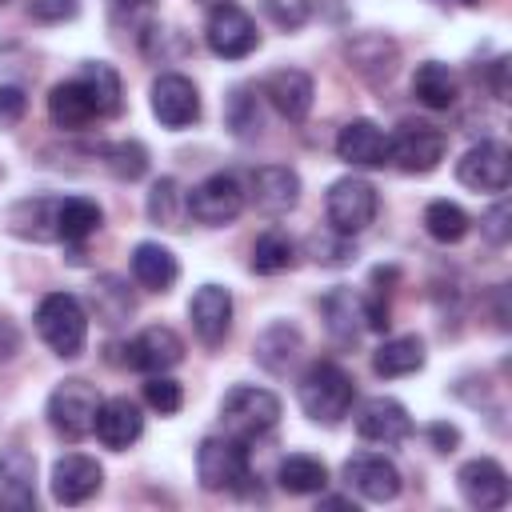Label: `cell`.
Listing matches in <instances>:
<instances>
[{"label":"cell","mask_w":512,"mask_h":512,"mask_svg":"<svg viewBox=\"0 0 512 512\" xmlns=\"http://www.w3.org/2000/svg\"><path fill=\"white\" fill-rule=\"evenodd\" d=\"M296 396H300V408H304L308 420H316V424H340V420L352 412L356 384H352V376H348L340 364L316 360V364H308V372L300 376Z\"/></svg>","instance_id":"6da1fadb"},{"label":"cell","mask_w":512,"mask_h":512,"mask_svg":"<svg viewBox=\"0 0 512 512\" xmlns=\"http://www.w3.org/2000/svg\"><path fill=\"white\" fill-rule=\"evenodd\" d=\"M36 332L40 340L60 356V360H72L84 352V340H88V316H84V304L72 296V292H48L36 308Z\"/></svg>","instance_id":"7a4b0ae2"},{"label":"cell","mask_w":512,"mask_h":512,"mask_svg":"<svg viewBox=\"0 0 512 512\" xmlns=\"http://www.w3.org/2000/svg\"><path fill=\"white\" fill-rule=\"evenodd\" d=\"M196 476L200 488L208 492H240L252 480V464H248V448L236 436H208L196 448Z\"/></svg>","instance_id":"3957f363"},{"label":"cell","mask_w":512,"mask_h":512,"mask_svg":"<svg viewBox=\"0 0 512 512\" xmlns=\"http://www.w3.org/2000/svg\"><path fill=\"white\" fill-rule=\"evenodd\" d=\"M276 420H280V400H276L268 388L236 384V388L220 400V424H224V432L236 436V440L264 436L268 428H276Z\"/></svg>","instance_id":"277c9868"},{"label":"cell","mask_w":512,"mask_h":512,"mask_svg":"<svg viewBox=\"0 0 512 512\" xmlns=\"http://www.w3.org/2000/svg\"><path fill=\"white\" fill-rule=\"evenodd\" d=\"M96 412H100V392L80 376L56 384L48 396V424L72 444L96 428Z\"/></svg>","instance_id":"5b68a950"},{"label":"cell","mask_w":512,"mask_h":512,"mask_svg":"<svg viewBox=\"0 0 512 512\" xmlns=\"http://www.w3.org/2000/svg\"><path fill=\"white\" fill-rule=\"evenodd\" d=\"M444 152H448V136L436 124H400L396 136H388V164L412 176L440 168Z\"/></svg>","instance_id":"8992f818"},{"label":"cell","mask_w":512,"mask_h":512,"mask_svg":"<svg viewBox=\"0 0 512 512\" xmlns=\"http://www.w3.org/2000/svg\"><path fill=\"white\" fill-rule=\"evenodd\" d=\"M324 208H328V224H332L336 232L356 236V232H364V228L376 220L380 196H376V188H372L364 176H344V180H336V184L328 188Z\"/></svg>","instance_id":"52a82bcc"},{"label":"cell","mask_w":512,"mask_h":512,"mask_svg":"<svg viewBox=\"0 0 512 512\" xmlns=\"http://www.w3.org/2000/svg\"><path fill=\"white\" fill-rule=\"evenodd\" d=\"M244 208V188L236 176L228 172H212L208 180H200L192 192H188V212L192 220L208 224V228H220V224H232Z\"/></svg>","instance_id":"ba28073f"},{"label":"cell","mask_w":512,"mask_h":512,"mask_svg":"<svg viewBox=\"0 0 512 512\" xmlns=\"http://www.w3.org/2000/svg\"><path fill=\"white\" fill-rule=\"evenodd\" d=\"M204 40H208V48H212L220 60H244L248 52H256L260 32H256V20H252L244 8L220 4V8H212V16H208Z\"/></svg>","instance_id":"9c48e42d"},{"label":"cell","mask_w":512,"mask_h":512,"mask_svg":"<svg viewBox=\"0 0 512 512\" xmlns=\"http://www.w3.org/2000/svg\"><path fill=\"white\" fill-rule=\"evenodd\" d=\"M456 180L472 192H504L512 180V152L500 140H480L460 156Z\"/></svg>","instance_id":"30bf717a"},{"label":"cell","mask_w":512,"mask_h":512,"mask_svg":"<svg viewBox=\"0 0 512 512\" xmlns=\"http://www.w3.org/2000/svg\"><path fill=\"white\" fill-rule=\"evenodd\" d=\"M152 116L164 128H188L200 120V92L188 76L164 72L152 80Z\"/></svg>","instance_id":"8fae6325"},{"label":"cell","mask_w":512,"mask_h":512,"mask_svg":"<svg viewBox=\"0 0 512 512\" xmlns=\"http://www.w3.org/2000/svg\"><path fill=\"white\" fill-rule=\"evenodd\" d=\"M456 488H460V496H464L472 508H480V512H492V508H504V504H508V472H504V464L492 460V456H476V460L460 464Z\"/></svg>","instance_id":"7c38bea8"},{"label":"cell","mask_w":512,"mask_h":512,"mask_svg":"<svg viewBox=\"0 0 512 512\" xmlns=\"http://www.w3.org/2000/svg\"><path fill=\"white\" fill-rule=\"evenodd\" d=\"M188 320H192V332L204 348H220L228 328H232V296L228 288L220 284H200L188 300Z\"/></svg>","instance_id":"4fadbf2b"},{"label":"cell","mask_w":512,"mask_h":512,"mask_svg":"<svg viewBox=\"0 0 512 512\" xmlns=\"http://www.w3.org/2000/svg\"><path fill=\"white\" fill-rule=\"evenodd\" d=\"M356 432H360V440H368V444H400V440L412 436V416H408V408H404L400 400H392V396H372V400H364L360 412H356Z\"/></svg>","instance_id":"5bb4252c"},{"label":"cell","mask_w":512,"mask_h":512,"mask_svg":"<svg viewBox=\"0 0 512 512\" xmlns=\"http://www.w3.org/2000/svg\"><path fill=\"white\" fill-rule=\"evenodd\" d=\"M344 480L348 488H356L364 500L372 504H384V500H396L400 496V468L388 460V456H376V452H360L344 464Z\"/></svg>","instance_id":"9a60e30c"},{"label":"cell","mask_w":512,"mask_h":512,"mask_svg":"<svg viewBox=\"0 0 512 512\" xmlns=\"http://www.w3.org/2000/svg\"><path fill=\"white\" fill-rule=\"evenodd\" d=\"M256 212L264 216H288L300 200V176L288 164H264L252 172V188H248Z\"/></svg>","instance_id":"2e32d148"},{"label":"cell","mask_w":512,"mask_h":512,"mask_svg":"<svg viewBox=\"0 0 512 512\" xmlns=\"http://www.w3.org/2000/svg\"><path fill=\"white\" fill-rule=\"evenodd\" d=\"M100 480H104V468L84 456V452H68L52 464V496L56 504H84L100 492Z\"/></svg>","instance_id":"e0dca14e"},{"label":"cell","mask_w":512,"mask_h":512,"mask_svg":"<svg viewBox=\"0 0 512 512\" xmlns=\"http://www.w3.org/2000/svg\"><path fill=\"white\" fill-rule=\"evenodd\" d=\"M180 360H184V340H180L172 328H164V324L144 328V332L128 344V368L148 372V376L168 372V368H176Z\"/></svg>","instance_id":"ac0fdd59"},{"label":"cell","mask_w":512,"mask_h":512,"mask_svg":"<svg viewBox=\"0 0 512 512\" xmlns=\"http://www.w3.org/2000/svg\"><path fill=\"white\" fill-rule=\"evenodd\" d=\"M336 156L352 168H384L388 164V136L372 120H348L336 136Z\"/></svg>","instance_id":"d6986e66"},{"label":"cell","mask_w":512,"mask_h":512,"mask_svg":"<svg viewBox=\"0 0 512 512\" xmlns=\"http://www.w3.org/2000/svg\"><path fill=\"white\" fill-rule=\"evenodd\" d=\"M0 504L12 512H32L36 504V460L24 448L0 452Z\"/></svg>","instance_id":"ffe728a7"},{"label":"cell","mask_w":512,"mask_h":512,"mask_svg":"<svg viewBox=\"0 0 512 512\" xmlns=\"http://www.w3.org/2000/svg\"><path fill=\"white\" fill-rule=\"evenodd\" d=\"M264 96H268V104H272L284 120L300 124V120L312 112L316 88H312V76H308V72H300V68H280V72H272V76L264 80Z\"/></svg>","instance_id":"44dd1931"},{"label":"cell","mask_w":512,"mask_h":512,"mask_svg":"<svg viewBox=\"0 0 512 512\" xmlns=\"http://www.w3.org/2000/svg\"><path fill=\"white\" fill-rule=\"evenodd\" d=\"M92 432L100 436L104 448L124 452L128 444L140 440L144 416H140V408H136L128 396H112V400H100V412H96V428H92Z\"/></svg>","instance_id":"7402d4cb"},{"label":"cell","mask_w":512,"mask_h":512,"mask_svg":"<svg viewBox=\"0 0 512 512\" xmlns=\"http://www.w3.org/2000/svg\"><path fill=\"white\" fill-rule=\"evenodd\" d=\"M300 352H304V340H300V328H292V324H268L260 336H256V344H252V356H256V364L260 368H268L272 376H280V372H288L296 360H300Z\"/></svg>","instance_id":"603a6c76"},{"label":"cell","mask_w":512,"mask_h":512,"mask_svg":"<svg viewBox=\"0 0 512 512\" xmlns=\"http://www.w3.org/2000/svg\"><path fill=\"white\" fill-rule=\"evenodd\" d=\"M344 56H348V64H352L364 80H388V76H392V68H396L400 48H396L388 36L368 32V36L348 40V44H344Z\"/></svg>","instance_id":"cb8c5ba5"},{"label":"cell","mask_w":512,"mask_h":512,"mask_svg":"<svg viewBox=\"0 0 512 512\" xmlns=\"http://www.w3.org/2000/svg\"><path fill=\"white\" fill-rule=\"evenodd\" d=\"M132 276L148 292H168L176 284V276H180V264H176V256L164 244L144 240V244L132 248Z\"/></svg>","instance_id":"d4e9b609"},{"label":"cell","mask_w":512,"mask_h":512,"mask_svg":"<svg viewBox=\"0 0 512 512\" xmlns=\"http://www.w3.org/2000/svg\"><path fill=\"white\" fill-rule=\"evenodd\" d=\"M48 116H52L56 128L76 132V128H84V124L96 120V108H92V100H88V92H84L80 80H64V84H56L48 92Z\"/></svg>","instance_id":"484cf974"},{"label":"cell","mask_w":512,"mask_h":512,"mask_svg":"<svg viewBox=\"0 0 512 512\" xmlns=\"http://www.w3.org/2000/svg\"><path fill=\"white\" fill-rule=\"evenodd\" d=\"M76 80L84 84V92H88L96 116H120V108H124V88H120V76H116L112 64H104V60H88V64L80 68Z\"/></svg>","instance_id":"4316f807"},{"label":"cell","mask_w":512,"mask_h":512,"mask_svg":"<svg viewBox=\"0 0 512 512\" xmlns=\"http://www.w3.org/2000/svg\"><path fill=\"white\" fill-rule=\"evenodd\" d=\"M372 368H376V376H388V380L420 372L424 368V340L420 336H392V340H384L372 352Z\"/></svg>","instance_id":"83f0119b"},{"label":"cell","mask_w":512,"mask_h":512,"mask_svg":"<svg viewBox=\"0 0 512 512\" xmlns=\"http://www.w3.org/2000/svg\"><path fill=\"white\" fill-rule=\"evenodd\" d=\"M412 92H416V100H420L424 108L444 112V108L456 104V76H452L448 64H440V60H424V64L412 72Z\"/></svg>","instance_id":"f1b7e54d"},{"label":"cell","mask_w":512,"mask_h":512,"mask_svg":"<svg viewBox=\"0 0 512 512\" xmlns=\"http://www.w3.org/2000/svg\"><path fill=\"white\" fill-rule=\"evenodd\" d=\"M324 320H328V332L336 344L352 348L360 328H364V308H360V296H352L348 288H336L324 296Z\"/></svg>","instance_id":"f546056e"},{"label":"cell","mask_w":512,"mask_h":512,"mask_svg":"<svg viewBox=\"0 0 512 512\" xmlns=\"http://www.w3.org/2000/svg\"><path fill=\"white\" fill-rule=\"evenodd\" d=\"M276 484L292 496H312V492H324L328 484V468L316 460V456H304V452H292L280 460L276 468Z\"/></svg>","instance_id":"4dcf8cb0"},{"label":"cell","mask_w":512,"mask_h":512,"mask_svg":"<svg viewBox=\"0 0 512 512\" xmlns=\"http://www.w3.org/2000/svg\"><path fill=\"white\" fill-rule=\"evenodd\" d=\"M56 204L60 200H44V196L12 204V212H8L12 232L24 240H52L56 236Z\"/></svg>","instance_id":"1f68e13d"},{"label":"cell","mask_w":512,"mask_h":512,"mask_svg":"<svg viewBox=\"0 0 512 512\" xmlns=\"http://www.w3.org/2000/svg\"><path fill=\"white\" fill-rule=\"evenodd\" d=\"M100 204L96 200H84V196H68L56 204V236L68 240V244H80L88 240L96 228H100Z\"/></svg>","instance_id":"d6a6232c"},{"label":"cell","mask_w":512,"mask_h":512,"mask_svg":"<svg viewBox=\"0 0 512 512\" xmlns=\"http://www.w3.org/2000/svg\"><path fill=\"white\" fill-rule=\"evenodd\" d=\"M468 228H472L468 212H464L460 204H452V200H432V204L424 208V232H428L436 244H456V240L468 236Z\"/></svg>","instance_id":"836d02e7"},{"label":"cell","mask_w":512,"mask_h":512,"mask_svg":"<svg viewBox=\"0 0 512 512\" xmlns=\"http://www.w3.org/2000/svg\"><path fill=\"white\" fill-rule=\"evenodd\" d=\"M184 212H188V196L180 192V184H176L172 176L156 180L152 192H148V220L160 224V228H184V224H180Z\"/></svg>","instance_id":"e575fe53"},{"label":"cell","mask_w":512,"mask_h":512,"mask_svg":"<svg viewBox=\"0 0 512 512\" xmlns=\"http://www.w3.org/2000/svg\"><path fill=\"white\" fill-rule=\"evenodd\" d=\"M92 308H96V320H100V324H120V320H128V312H132V292H128V284L116 280V276H100L96 288H92Z\"/></svg>","instance_id":"d590c367"},{"label":"cell","mask_w":512,"mask_h":512,"mask_svg":"<svg viewBox=\"0 0 512 512\" xmlns=\"http://www.w3.org/2000/svg\"><path fill=\"white\" fill-rule=\"evenodd\" d=\"M292 256H296V248H292V240L284 236V232H264V236H256V244H252V272H260V276H276V272H284L288 264H292Z\"/></svg>","instance_id":"8d00e7d4"},{"label":"cell","mask_w":512,"mask_h":512,"mask_svg":"<svg viewBox=\"0 0 512 512\" xmlns=\"http://www.w3.org/2000/svg\"><path fill=\"white\" fill-rule=\"evenodd\" d=\"M108 24L116 32L148 36L156 28V0H108Z\"/></svg>","instance_id":"74e56055"},{"label":"cell","mask_w":512,"mask_h":512,"mask_svg":"<svg viewBox=\"0 0 512 512\" xmlns=\"http://www.w3.org/2000/svg\"><path fill=\"white\" fill-rule=\"evenodd\" d=\"M104 164L116 180H140L148 172V148L140 140H116L104 148Z\"/></svg>","instance_id":"f35d334b"},{"label":"cell","mask_w":512,"mask_h":512,"mask_svg":"<svg viewBox=\"0 0 512 512\" xmlns=\"http://www.w3.org/2000/svg\"><path fill=\"white\" fill-rule=\"evenodd\" d=\"M224 120H228V128L236 136H256L260 132V100H256V92L244 88V84L232 88L228 108H224Z\"/></svg>","instance_id":"ab89813d"},{"label":"cell","mask_w":512,"mask_h":512,"mask_svg":"<svg viewBox=\"0 0 512 512\" xmlns=\"http://www.w3.org/2000/svg\"><path fill=\"white\" fill-rule=\"evenodd\" d=\"M308 252H312L316 264H332V268H340V264H348V260L356 256L352 236H344V232H336V228L312 232V236H308Z\"/></svg>","instance_id":"60d3db41"},{"label":"cell","mask_w":512,"mask_h":512,"mask_svg":"<svg viewBox=\"0 0 512 512\" xmlns=\"http://www.w3.org/2000/svg\"><path fill=\"white\" fill-rule=\"evenodd\" d=\"M144 400H148V408H152V412L172 416V412H180V404H184V388H180L172 376L156 372V376H148V380H144Z\"/></svg>","instance_id":"b9f144b4"},{"label":"cell","mask_w":512,"mask_h":512,"mask_svg":"<svg viewBox=\"0 0 512 512\" xmlns=\"http://www.w3.org/2000/svg\"><path fill=\"white\" fill-rule=\"evenodd\" d=\"M264 12H268V20L276 28L292 32L312 16V0H264Z\"/></svg>","instance_id":"7bdbcfd3"},{"label":"cell","mask_w":512,"mask_h":512,"mask_svg":"<svg viewBox=\"0 0 512 512\" xmlns=\"http://www.w3.org/2000/svg\"><path fill=\"white\" fill-rule=\"evenodd\" d=\"M480 232H484V240L488 244H508V236H512V208H508V200H496L484 216H480Z\"/></svg>","instance_id":"ee69618b"},{"label":"cell","mask_w":512,"mask_h":512,"mask_svg":"<svg viewBox=\"0 0 512 512\" xmlns=\"http://www.w3.org/2000/svg\"><path fill=\"white\" fill-rule=\"evenodd\" d=\"M80 12V0H28V16L40 24H60Z\"/></svg>","instance_id":"f6af8a7d"},{"label":"cell","mask_w":512,"mask_h":512,"mask_svg":"<svg viewBox=\"0 0 512 512\" xmlns=\"http://www.w3.org/2000/svg\"><path fill=\"white\" fill-rule=\"evenodd\" d=\"M24 112H28V96H24V88H16V84H0V128L20 124Z\"/></svg>","instance_id":"bcb514c9"},{"label":"cell","mask_w":512,"mask_h":512,"mask_svg":"<svg viewBox=\"0 0 512 512\" xmlns=\"http://www.w3.org/2000/svg\"><path fill=\"white\" fill-rule=\"evenodd\" d=\"M428 432H432V440H436V448H440V452H452V444L460 440V432H456V428H448V424H432Z\"/></svg>","instance_id":"7dc6e473"},{"label":"cell","mask_w":512,"mask_h":512,"mask_svg":"<svg viewBox=\"0 0 512 512\" xmlns=\"http://www.w3.org/2000/svg\"><path fill=\"white\" fill-rule=\"evenodd\" d=\"M16 348H20L16 328H12V324H0V360H12V356H16Z\"/></svg>","instance_id":"c3c4849f"},{"label":"cell","mask_w":512,"mask_h":512,"mask_svg":"<svg viewBox=\"0 0 512 512\" xmlns=\"http://www.w3.org/2000/svg\"><path fill=\"white\" fill-rule=\"evenodd\" d=\"M204 8H220V4H232V0H200Z\"/></svg>","instance_id":"681fc988"}]
</instances>
